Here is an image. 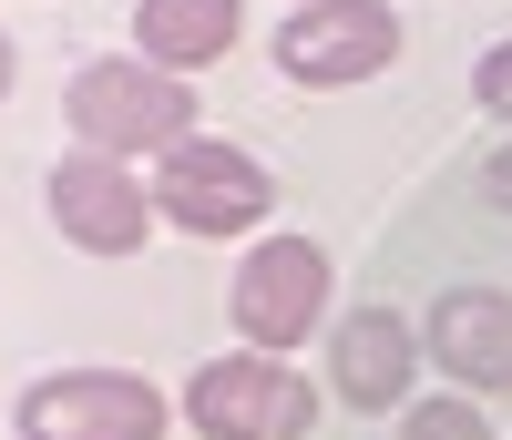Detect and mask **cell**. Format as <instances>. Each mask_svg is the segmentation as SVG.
Segmentation results:
<instances>
[{
	"label": "cell",
	"mask_w": 512,
	"mask_h": 440,
	"mask_svg": "<svg viewBox=\"0 0 512 440\" xmlns=\"http://www.w3.org/2000/svg\"><path fill=\"white\" fill-rule=\"evenodd\" d=\"M144 185H154V215L175 236H256L277 215V174L256 164L236 134H185Z\"/></svg>",
	"instance_id": "obj_3"
},
{
	"label": "cell",
	"mask_w": 512,
	"mask_h": 440,
	"mask_svg": "<svg viewBox=\"0 0 512 440\" xmlns=\"http://www.w3.org/2000/svg\"><path fill=\"white\" fill-rule=\"evenodd\" d=\"M420 359H431V338H420V318H400V307L328 318V389L349 410H410L420 400Z\"/></svg>",
	"instance_id": "obj_8"
},
{
	"label": "cell",
	"mask_w": 512,
	"mask_h": 440,
	"mask_svg": "<svg viewBox=\"0 0 512 440\" xmlns=\"http://www.w3.org/2000/svg\"><path fill=\"white\" fill-rule=\"evenodd\" d=\"M62 123H72V144H93V154H123V164H164L185 134H195V93H185V72H154L144 52L123 62H82L62 82Z\"/></svg>",
	"instance_id": "obj_1"
},
{
	"label": "cell",
	"mask_w": 512,
	"mask_h": 440,
	"mask_svg": "<svg viewBox=\"0 0 512 440\" xmlns=\"http://www.w3.org/2000/svg\"><path fill=\"white\" fill-rule=\"evenodd\" d=\"M390 62H400V11L390 0H297L277 21V72L297 93H359Z\"/></svg>",
	"instance_id": "obj_6"
},
{
	"label": "cell",
	"mask_w": 512,
	"mask_h": 440,
	"mask_svg": "<svg viewBox=\"0 0 512 440\" xmlns=\"http://www.w3.org/2000/svg\"><path fill=\"white\" fill-rule=\"evenodd\" d=\"M175 420L195 440H308L318 430V379L297 359H267V348H226L185 379Z\"/></svg>",
	"instance_id": "obj_2"
},
{
	"label": "cell",
	"mask_w": 512,
	"mask_h": 440,
	"mask_svg": "<svg viewBox=\"0 0 512 440\" xmlns=\"http://www.w3.org/2000/svg\"><path fill=\"white\" fill-rule=\"evenodd\" d=\"M400 440H492V420H482L472 389H431V400L400 410Z\"/></svg>",
	"instance_id": "obj_11"
},
{
	"label": "cell",
	"mask_w": 512,
	"mask_h": 440,
	"mask_svg": "<svg viewBox=\"0 0 512 440\" xmlns=\"http://www.w3.org/2000/svg\"><path fill=\"white\" fill-rule=\"evenodd\" d=\"M472 103H492V113L512 123V41H492V52L472 62Z\"/></svg>",
	"instance_id": "obj_12"
},
{
	"label": "cell",
	"mask_w": 512,
	"mask_h": 440,
	"mask_svg": "<svg viewBox=\"0 0 512 440\" xmlns=\"http://www.w3.org/2000/svg\"><path fill=\"white\" fill-rule=\"evenodd\" d=\"M11 82H21V52H11V31H0V103H11Z\"/></svg>",
	"instance_id": "obj_14"
},
{
	"label": "cell",
	"mask_w": 512,
	"mask_h": 440,
	"mask_svg": "<svg viewBox=\"0 0 512 440\" xmlns=\"http://www.w3.org/2000/svg\"><path fill=\"white\" fill-rule=\"evenodd\" d=\"M328 297H338V267L318 236H256L236 256V287H226V318L246 348H267V359H287L297 338L328 328Z\"/></svg>",
	"instance_id": "obj_4"
},
{
	"label": "cell",
	"mask_w": 512,
	"mask_h": 440,
	"mask_svg": "<svg viewBox=\"0 0 512 440\" xmlns=\"http://www.w3.org/2000/svg\"><path fill=\"white\" fill-rule=\"evenodd\" d=\"M236 31H246V0H144L134 11V52L154 72H205V62H226L236 52Z\"/></svg>",
	"instance_id": "obj_10"
},
{
	"label": "cell",
	"mask_w": 512,
	"mask_h": 440,
	"mask_svg": "<svg viewBox=\"0 0 512 440\" xmlns=\"http://www.w3.org/2000/svg\"><path fill=\"white\" fill-rule=\"evenodd\" d=\"M11 430L21 440H164L185 420H175V400H164L144 369H52V379L21 389Z\"/></svg>",
	"instance_id": "obj_5"
},
{
	"label": "cell",
	"mask_w": 512,
	"mask_h": 440,
	"mask_svg": "<svg viewBox=\"0 0 512 440\" xmlns=\"http://www.w3.org/2000/svg\"><path fill=\"white\" fill-rule=\"evenodd\" d=\"M287 11H297V0H287Z\"/></svg>",
	"instance_id": "obj_15"
},
{
	"label": "cell",
	"mask_w": 512,
	"mask_h": 440,
	"mask_svg": "<svg viewBox=\"0 0 512 440\" xmlns=\"http://www.w3.org/2000/svg\"><path fill=\"white\" fill-rule=\"evenodd\" d=\"M52 226H62V246H82V256H144V236L164 226V215H154V185H144L123 154L72 144V154L52 164Z\"/></svg>",
	"instance_id": "obj_7"
},
{
	"label": "cell",
	"mask_w": 512,
	"mask_h": 440,
	"mask_svg": "<svg viewBox=\"0 0 512 440\" xmlns=\"http://www.w3.org/2000/svg\"><path fill=\"white\" fill-rule=\"evenodd\" d=\"M420 338H431V359H441L451 389L512 400V287H441Z\"/></svg>",
	"instance_id": "obj_9"
},
{
	"label": "cell",
	"mask_w": 512,
	"mask_h": 440,
	"mask_svg": "<svg viewBox=\"0 0 512 440\" xmlns=\"http://www.w3.org/2000/svg\"><path fill=\"white\" fill-rule=\"evenodd\" d=\"M482 195L512 215V134H502V144H492V164H482Z\"/></svg>",
	"instance_id": "obj_13"
}]
</instances>
